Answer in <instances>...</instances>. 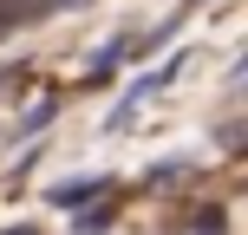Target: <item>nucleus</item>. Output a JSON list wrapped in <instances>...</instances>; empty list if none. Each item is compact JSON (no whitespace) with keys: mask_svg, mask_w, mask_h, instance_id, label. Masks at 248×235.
<instances>
[{"mask_svg":"<svg viewBox=\"0 0 248 235\" xmlns=\"http://www.w3.org/2000/svg\"><path fill=\"white\" fill-rule=\"evenodd\" d=\"M7 235H33V229H7Z\"/></svg>","mask_w":248,"mask_h":235,"instance_id":"nucleus-1","label":"nucleus"}]
</instances>
